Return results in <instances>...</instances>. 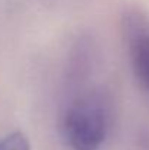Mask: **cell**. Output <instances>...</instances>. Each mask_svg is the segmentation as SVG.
Masks as SVG:
<instances>
[{"label": "cell", "instance_id": "6da1fadb", "mask_svg": "<svg viewBox=\"0 0 149 150\" xmlns=\"http://www.w3.org/2000/svg\"><path fill=\"white\" fill-rule=\"evenodd\" d=\"M108 111L95 93L73 99L63 112L61 134L72 150H99L108 133Z\"/></svg>", "mask_w": 149, "mask_h": 150}, {"label": "cell", "instance_id": "7a4b0ae2", "mask_svg": "<svg viewBox=\"0 0 149 150\" xmlns=\"http://www.w3.org/2000/svg\"><path fill=\"white\" fill-rule=\"evenodd\" d=\"M123 34L132 70L139 85L149 93V18L136 9L126 12Z\"/></svg>", "mask_w": 149, "mask_h": 150}, {"label": "cell", "instance_id": "3957f363", "mask_svg": "<svg viewBox=\"0 0 149 150\" xmlns=\"http://www.w3.org/2000/svg\"><path fill=\"white\" fill-rule=\"evenodd\" d=\"M0 150H31V144L22 131H15L0 139Z\"/></svg>", "mask_w": 149, "mask_h": 150}]
</instances>
